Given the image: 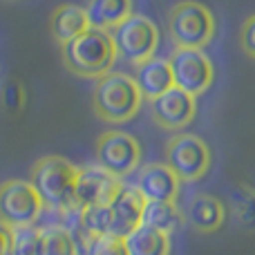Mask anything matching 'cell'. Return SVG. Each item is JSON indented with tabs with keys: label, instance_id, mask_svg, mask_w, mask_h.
<instances>
[{
	"label": "cell",
	"instance_id": "cell-1",
	"mask_svg": "<svg viewBox=\"0 0 255 255\" xmlns=\"http://www.w3.org/2000/svg\"><path fill=\"white\" fill-rule=\"evenodd\" d=\"M63 63L81 79H101L117 63V47L112 34L99 27H88L83 34L61 45Z\"/></svg>",
	"mask_w": 255,
	"mask_h": 255
},
{
	"label": "cell",
	"instance_id": "cell-2",
	"mask_svg": "<svg viewBox=\"0 0 255 255\" xmlns=\"http://www.w3.org/2000/svg\"><path fill=\"white\" fill-rule=\"evenodd\" d=\"M141 97L134 79L124 72H108L97 79V88L92 94L94 112L106 124H128L141 110Z\"/></svg>",
	"mask_w": 255,
	"mask_h": 255
},
{
	"label": "cell",
	"instance_id": "cell-3",
	"mask_svg": "<svg viewBox=\"0 0 255 255\" xmlns=\"http://www.w3.org/2000/svg\"><path fill=\"white\" fill-rule=\"evenodd\" d=\"M79 166L58 154H47L31 166L29 181L40 195L45 206L74 208V188L79 179ZM81 208V206H79Z\"/></svg>",
	"mask_w": 255,
	"mask_h": 255
},
{
	"label": "cell",
	"instance_id": "cell-4",
	"mask_svg": "<svg viewBox=\"0 0 255 255\" xmlns=\"http://www.w3.org/2000/svg\"><path fill=\"white\" fill-rule=\"evenodd\" d=\"M168 29L175 47L204 49L215 38L217 20L206 4L195 0H181L168 13Z\"/></svg>",
	"mask_w": 255,
	"mask_h": 255
},
{
	"label": "cell",
	"instance_id": "cell-5",
	"mask_svg": "<svg viewBox=\"0 0 255 255\" xmlns=\"http://www.w3.org/2000/svg\"><path fill=\"white\" fill-rule=\"evenodd\" d=\"M117 47V56L130 65L148 61L157 54L159 47V27L143 13H130L121 25L110 31Z\"/></svg>",
	"mask_w": 255,
	"mask_h": 255
},
{
	"label": "cell",
	"instance_id": "cell-6",
	"mask_svg": "<svg viewBox=\"0 0 255 255\" xmlns=\"http://www.w3.org/2000/svg\"><path fill=\"white\" fill-rule=\"evenodd\" d=\"M166 163L181 181H199L211 170L213 154L202 136L179 132L166 143Z\"/></svg>",
	"mask_w": 255,
	"mask_h": 255
},
{
	"label": "cell",
	"instance_id": "cell-7",
	"mask_svg": "<svg viewBox=\"0 0 255 255\" xmlns=\"http://www.w3.org/2000/svg\"><path fill=\"white\" fill-rule=\"evenodd\" d=\"M168 63H170L175 88L193 97L204 94L215 81V65L211 56L199 47H175Z\"/></svg>",
	"mask_w": 255,
	"mask_h": 255
},
{
	"label": "cell",
	"instance_id": "cell-8",
	"mask_svg": "<svg viewBox=\"0 0 255 255\" xmlns=\"http://www.w3.org/2000/svg\"><path fill=\"white\" fill-rule=\"evenodd\" d=\"M43 199L29 179H7L0 184V222L7 226H36Z\"/></svg>",
	"mask_w": 255,
	"mask_h": 255
},
{
	"label": "cell",
	"instance_id": "cell-9",
	"mask_svg": "<svg viewBox=\"0 0 255 255\" xmlns=\"http://www.w3.org/2000/svg\"><path fill=\"white\" fill-rule=\"evenodd\" d=\"M97 163L124 179L132 175L141 163V143L121 130H108L97 139Z\"/></svg>",
	"mask_w": 255,
	"mask_h": 255
},
{
	"label": "cell",
	"instance_id": "cell-10",
	"mask_svg": "<svg viewBox=\"0 0 255 255\" xmlns=\"http://www.w3.org/2000/svg\"><path fill=\"white\" fill-rule=\"evenodd\" d=\"M150 112H152V121L159 128L179 132L193 124L197 117V97L172 85L168 92L150 101Z\"/></svg>",
	"mask_w": 255,
	"mask_h": 255
},
{
	"label": "cell",
	"instance_id": "cell-11",
	"mask_svg": "<svg viewBox=\"0 0 255 255\" xmlns=\"http://www.w3.org/2000/svg\"><path fill=\"white\" fill-rule=\"evenodd\" d=\"M124 181L108 172L106 168L97 166H85L79 170V179H76L74 188V202L76 206H94V204H110L121 190Z\"/></svg>",
	"mask_w": 255,
	"mask_h": 255
},
{
	"label": "cell",
	"instance_id": "cell-12",
	"mask_svg": "<svg viewBox=\"0 0 255 255\" xmlns=\"http://www.w3.org/2000/svg\"><path fill=\"white\" fill-rule=\"evenodd\" d=\"M134 186L145 197V202H177L181 179L168 163H145L143 168H139Z\"/></svg>",
	"mask_w": 255,
	"mask_h": 255
},
{
	"label": "cell",
	"instance_id": "cell-13",
	"mask_svg": "<svg viewBox=\"0 0 255 255\" xmlns=\"http://www.w3.org/2000/svg\"><path fill=\"white\" fill-rule=\"evenodd\" d=\"M143 208H145V197L139 193V188L136 186H126V184L121 186L117 197L110 202V211H112L110 235L126 238L128 233H132L141 224Z\"/></svg>",
	"mask_w": 255,
	"mask_h": 255
},
{
	"label": "cell",
	"instance_id": "cell-14",
	"mask_svg": "<svg viewBox=\"0 0 255 255\" xmlns=\"http://www.w3.org/2000/svg\"><path fill=\"white\" fill-rule=\"evenodd\" d=\"M134 83L139 88L141 97L145 101H154L157 97H161L163 92L172 88V72H170V63L166 58H148V61L134 65Z\"/></svg>",
	"mask_w": 255,
	"mask_h": 255
},
{
	"label": "cell",
	"instance_id": "cell-15",
	"mask_svg": "<svg viewBox=\"0 0 255 255\" xmlns=\"http://www.w3.org/2000/svg\"><path fill=\"white\" fill-rule=\"evenodd\" d=\"M186 220L197 233H215L226 222V204L215 195H197L190 199Z\"/></svg>",
	"mask_w": 255,
	"mask_h": 255
},
{
	"label": "cell",
	"instance_id": "cell-16",
	"mask_svg": "<svg viewBox=\"0 0 255 255\" xmlns=\"http://www.w3.org/2000/svg\"><path fill=\"white\" fill-rule=\"evenodd\" d=\"M88 27L90 20L85 7H79V4H61L49 16V34L58 45L70 43L72 38L83 34Z\"/></svg>",
	"mask_w": 255,
	"mask_h": 255
},
{
	"label": "cell",
	"instance_id": "cell-17",
	"mask_svg": "<svg viewBox=\"0 0 255 255\" xmlns=\"http://www.w3.org/2000/svg\"><path fill=\"white\" fill-rule=\"evenodd\" d=\"M85 13L90 27L112 31L132 13V0H88Z\"/></svg>",
	"mask_w": 255,
	"mask_h": 255
},
{
	"label": "cell",
	"instance_id": "cell-18",
	"mask_svg": "<svg viewBox=\"0 0 255 255\" xmlns=\"http://www.w3.org/2000/svg\"><path fill=\"white\" fill-rule=\"evenodd\" d=\"M128 255H170V235L139 224L132 233L124 238Z\"/></svg>",
	"mask_w": 255,
	"mask_h": 255
},
{
	"label": "cell",
	"instance_id": "cell-19",
	"mask_svg": "<svg viewBox=\"0 0 255 255\" xmlns=\"http://www.w3.org/2000/svg\"><path fill=\"white\" fill-rule=\"evenodd\" d=\"M184 222H186V215L177 206V202H145L141 224L170 235L175 231H179L184 226Z\"/></svg>",
	"mask_w": 255,
	"mask_h": 255
},
{
	"label": "cell",
	"instance_id": "cell-20",
	"mask_svg": "<svg viewBox=\"0 0 255 255\" xmlns=\"http://www.w3.org/2000/svg\"><path fill=\"white\" fill-rule=\"evenodd\" d=\"M229 208L242 231L255 233V188L247 181H238L231 188Z\"/></svg>",
	"mask_w": 255,
	"mask_h": 255
},
{
	"label": "cell",
	"instance_id": "cell-21",
	"mask_svg": "<svg viewBox=\"0 0 255 255\" xmlns=\"http://www.w3.org/2000/svg\"><path fill=\"white\" fill-rule=\"evenodd\" d=\"M38 255H81L74 235L63 226H45L40 229Z\"/></svg>",
	"mask_w": 255,
	"mask_h": 255
},
{
	"label": "cell",
	"instance_id": "cell-22",
	"mask_svg": "<svg viewBox=\"0 0 255 255\" xmlns=\"http://www.w3.org/2000/svg\"><path fill=\"white\" fill-rule=\"evenodd\" d=\"M38 226H11V249L7 255H38Z\"/></svg>",
	"mask_w": 255,
	"mask_h": 255
},
{
	"label": "cell",
	"instance_id": "cell-23",
	"mask_svg": "<svg viewBox=\"0 0 255 255\" xmlns=\"http://www.w3.org/2000/svg\"><path fill=\"white\" fill-rule=\"evenodd\" d=\"M83 255H128L124 238L117 235H101V238H92L85 247Z\"/></svg>",
	"mask_w": 255,
	"mask_h": 255
},
{
	"label": "cell",
	"instance_id": "cell-24",
	"mask_svg": "<svg viewBox=\"0 0 255 255\" xmlns=\"http://www.w3.org/2000/svg\"><path fill=\"white\" fill-rule=\"evenodd\" d=\"M25 101H27V94H25V88H22L20 83L9 81V83L2 88V103L7 110H11V112L22 110Z\"/></svg>",
	"mask_w": 255,
	"mask_h": 255
},
{
	"label": "cell",
	"instance_id": "cell-25",
	"mask_svg": "<svg viewBox=\"0 0 255 255\" xmlns=\"http://www.w3.org/2000/svg\"><path fill=\"white\" fill-rule=\"evenodd\" d=\"M240 47H242V52L247 54L249 58L255 61V13L242 22V29H240Z\"/></svg>",
	"mask_w": 255,
	"mask_h": 255
},
{
	"label": "cell",
	"instance_id": "cell-26",
	"mask_svg": "<svg viewBox=\"0 0 255 255\" xmlns=\"http://www.w3.org/2000/svg\"><path fill=\"white\" fill-rule=\"evenodd\" d=\"M11 249V226L0 222V255H7Z\"/></svg>",
	"mask_w": 255,
	"mask_h": 255
}]
</instances>
